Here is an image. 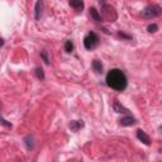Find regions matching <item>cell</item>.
<instances>
[{"label":"cell","instance_id":"obj_1","mask_svg":"<svg viewBox=\"0 0 162 162\" xmlns=\"http://www.w3.org/2000/svg\"><path fill=\"white\" fill-rule=\"evenodd\" d=\"M105 81H106V85L115 91H124L128 85L125 74L119 69H111L106 74Z\"/></svg>","mask_w":162,"mask_h":162},{"label":"cell","instance_id":"obj_2","mask_svg":"<svg viewBox=\"0 0 162 162\" xmlns=\"http://www.w3.org/2000/svg\"><path fill=\"white\" fill-rule=\"evenodd\" d=\"M101 19L104 18L106 22H115L118 18V14L115 11V9L109 4H104L101 7Z\"/></svg>","mask_w":162,"mask_h":162},{"label":"cell","instance_id":"obj_3","mask_svg":"<svg viewBox=\"0 0 162 162\" xmlns=\"http://www.w3.org/2000/svg\"><path fill=\"white\" fill-rule=\"evenodd\" d=\"M162 13V8L157 4L155 5H148L143 10H142V17L146 18V19H152V18H156Z\"/></svg>","mask_w":162,"mask_h":162},{"label":"cell","instance_id":"obj_4","mask_svg":"<svg viewBox=\"0 0 162 162\" xmlns=\"http://www.w3.org/2000/svg\"><path fill=\"white\" fill-rule=\"evenodd\" d=\"M99 44V37L95 32H89L84 38V46L86 50H94Z\"/></svg>","mask_w":162,"mask_h":162},{"label":"cell","instance_id":"obj_5","mask_svg":"<svg viewBox=\"0 0 162 162\" xmlns=\"http://www.w3.org/2000/svg\"><path fill=\"white\" fill-rule=\"evenodd\" d=\"M136 134H137V138H138L142 143H144L146 146H150V144H151V138L148 137V134L146 133L144 131H142V129H137Z\"/></svg>","mask_w":162,"mask_h":162},{"label":"cell","instance_id":"obj_6","mask_svg":"<svg viewBox=\"0 0 162 162\" xmlns=\"http://www.w3.org/2000/svg\"><path fill=\"white\" fill-rule=\"evenodd\" d=\"M42 10H43V0H37V3L34 5V17H36V20L41 19Z\"/></svg>","mask_w":162,"mask_h":162},{"label":"cell","instance_id":"obj_7","mask_svg":"<svg viewBox=\"0 0 162 162\" xmlns=\"http://www.w3.org/2000/svg\"><path fill=\"white\" fill-rule=\"evenodd\" d=\"M23 141H24V144H25V147H27L28 151H32V150L34 148V137L32 136V134L25 136Z\"/></svg>","mask_w":162,"mask_h":162},{"label":"cell","instance_id":"obj_8","mask_svg":"<svg viewBox=\"0 0 162 162\" xmlns=\"http://www.w3.org/2000/svg\"><path fill=\"white\" fill-rule=\"evenodd\" d=\"M136 123H137L136 118H133L131 115L124 117V118L120 119V125H123V127H131V125H134Z\"/></svg>","mask_w":162,"mask_h":162},{"label":"cell","instance_id":"obj_9","mask_svg":"<svg viewBox=\"0 0 162 162\" xmlns=\"http://www.w3.org/2000/svg\"><path fill=\"white\" fill-rule=\"evenodd\" d=\"M70 7L77 11H81L84 9V2L83 0H70Z\"/></svg>","mask_w":162,"mask_h":162},{"label":"cell","instance_id":"obj_10","mask_svg":"<svg viewBox=\"0 0 162 162\" xmlns=\"http://www.w3.org/2000/svg\"><path fill=\"white\" fill-rule=\"evenodd\" d=\"M69 127H70V129H71L72 132H77L79 129H81V128L84 127V122L83 120H72Z\"/></svg>","mask_w":162,"mask_h":162},{"label":"cell","instance_id":"obj_11","mask_svg":"<svg viewBox=\"0 0 162 162\" xmlns=\"http://www.w3.org/2000/svg\"><path fill=\"white\" fill-rule=\"evenodd\" d=\"M91 66H92V69H94V71L96 74H101L103 72V63H101V61L94 60L92 63H91Z\"/></svg>","mask_w":162,"mask_h":162},{"label":"cell","instance_id":"obj_12","mask_svg":"<svg viewBox=\"0 0 162 162\" xmlns=\"http://www.w3.org/2000/svg\"><path fill=\"white\" fill-rule=\"evenodd\" d=\"M90 15H91V18L95 20V22H101V15L99 14V11L96 10L95 8H90Z\"/></svg>","mask_w":162,"mask_h":162},{"label":"cell","instance_id":"obj_13","mask_svg":"<svg viewBox=\"0 0 162 162\" xmlns=\"http://www.w3.org/2000/svg\"><path fill=\"white\" fill-rule=\"evenodd\" d=\"M113 109H114V111H117V113H128V109L124 108L123 105H120L118 100H115L114 104H113Z\"/></svg>","mask_w":162,"mask_h":162},{"label":"cell","instance_id":"obj_14","mask_svg":"<svg viewBox=\"0 0 162 162\" xmlns=\"http://www.w3.org/2000/svg\"><path fill=\"white\" fill-rule=\"evenodd\" d=\"M74 48H75V46H74V42L72 41H66L65 42V51H66L67 53H71L72 51H74Z\"/></svg>","mask_w":162,"mask_h":162},{"label":"cell","instance_id":"obj_15","mask_svg":"<svg viewBox=\"0 0 162 162\" xmlns=\"http://www.w3.org/2000/svg\"><path fill=\"white\" fill-rule=\"evenodd\" d=\"M41 58L43 60V62H44L46 65H50V57H48V51H47V50L41 51Z\"/></svg>","mask_w":162,"mask_h":162},{"label":"cell","instance_id":"obj_16","mask_svg":"<svg viewBox=\"0 0 162 162\" xmlns=\"http://www.w3.org/2000/svg\"><path fill=\"white\" fill-rule=\"evenodd\" d=\"M36 76L38 80H44V71L42 67H36Z\"/></svg>","mask_w":162,"mask_h":162},{"label":"cell","instance_id":"obj_17","mask_svg":"<svg viewBox=\"0 0 162 162\" xmlns=\"http://www.w3.org/2000/svg\"><path fill=\"white\" fill-rule=\"evenodd\" d=\"M147 30L150 32V33H155V32H157L158 30V25L157 24H150L148 27H147Z\"/></svg>","mask_w":162,"mask_h":162},{"label":"cell","instance_id":"obj_18","mask_svg":"<svg viewBox=\"0 0 162 162\" xmlns=\"http://www.w3.org/2000/svg\"><path fill=\"white\" fill-rule=\"evenodd\" d=\"M118 37H120V38H123V39H132V36L124 33V32H118Z\"/></svg>","mask_w":162,"mask_h":162},{"label":"cell","instance_id":"obj_19","mask_svg":"<svg viewBox=\"0 0 162 162\" xmlns=\"http://www.w3.org/2000/svg\"><path fill=\"white\" fill-rule=\"evenodd\" d=\"M0 124H3V125H5V127H8V128H11V124L10 123H8L2 115H0Z\"/></svg>","mask_w":162,"mask_h":162},{"label":"cell","instance_id":"obj_20","mask_svg":"<svg viewBox=\"0 0 162 162\" xmlns=\"http://www.w3.org/2000/svg\"><path fill=\"white\" fill-rule=\"evenodd\" d=\"M3 46H4V39L0 38V47H3Z\"/></svg>","mask_w":162,"mask_h":162}]
</instances>
